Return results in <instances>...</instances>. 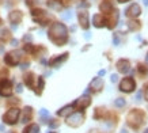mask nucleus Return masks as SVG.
Segmentation results:
<instances>
[{
	"mask_svg": "<svg viewBox=\"0 0 148 133\" xmlns=\"http://www.w3.org/2000/svg\"><path fill=\"white\" fill-rule=\"evenodd\" d=\"M49 37H50V40L53 41V42H56L57 45L64 44L67 41V29L61 23H54L53 26L50 27Z\"/></svg>",
	"mask_w": 148,
	"mask_h": 133,
	"instance_id": "nucleus-1",
	"label": "nucleus"
},
{
	"mask_svg": "<svg viewBox=\"0 0 148 133\" xmlns=\"http://www.w3.org/2000/svg\"><path fill=\"white\" fill-rule=\"evenodd\" d=\"M144 121V114L140 110H133L130 111L128 115V122L132 128H139Z\"/></svg>",
	"mask_w": 148,
	"mask_h": 133,
	"instance_id": "nucleus-2",
	"label": "nucleus"
},
{
	"mask_svg": "<svg viewBox=\"0 0 148 133\" xmlns=\"http://www.w3.org/2000/svg\"><path fill=\"white\" fill-rule=\"evenodd\" d=\"M18 117H19V110L18 109H11V110H8L4 115H3V121H4L5 124L12 125V124L16 122Z\"/></svg>",
	"mask_w": 148,
	"mask_h": 133,
	"instance_id": "nucleus-3",
	"label": "nucleus"
},
{
	"mask_svg": "<svg viewBox=\"0 0 148 133\" xmlns=\"http://www.w3.org/2000/svg\"><path fill=\"white\" fill-rule=\"evenodd\" d=\"M135 80L132 79V77H125V79L121 82V84H120V90H121L122 93H132L133 90H135Z\"/></svg>",
	"mask_w": 148,
	"mask_h": 133,
	"instance_id": "nucleus-4",
	"label": "nucleus"
},
{
	"mask_svg": "<svg viewBox=\"0 0 148 133\" xmlns=\"http://www.w3.org/2000/svg\"><path fill=\"white\" fill-rule=\"evenodd\" d=\"M12 93V86L8 80H3L0 82V95L1 97H10Z\"/></svg>",
	"mask_w": 148,
	"mask_h": 133,
	"instance_id": "nucleus-5",
	"label": "nucleus"
},
{
	"mask_svg": "<svg viewBox=\"0 0 148 133\" xmlns=\"http://www.w3.org/2000/svg\"><path fill=\"white\" fill-rule=\"evenodd\" d=\"M84 120V115L82 114V113H75V114H72L69 118H68V125H71V126H79V125L83 122Z\"/></svg>",
	"mask_w": 148,
	"mask_h": 133,
	"instance_id": "nucleus-6",
	"label": "nucleus"
},
{
	"mask_svg": "<svg viewBox=\"0 0 148 133\" xmlns=\"http://www.w3.org/2000/svg\"><path fill=\"white\" fill-rule=\"evenodd\" d=\"M140 7L139 4H132L128 7V10L125 11V15L128 16V18H136V16H139L140 15Z\"/></svg>",
	"mask_w": 148,
	"mask_h": 133,
	"instance_id": "nucleus-7",
	"label": "nucleus"
},
{
	"mask_svg": "<svg viewBox=\"0 0 148 133\" xmlns=\"http://www.w3.org/2000/svg\"><path fill=\"white\" fill-rule=\"evenodd\" d=\"M117 66H118V71L122 72V73H126L129 71V61L128 60H120L117 62Z\"/></svg>",
	"mask_w": 148,
	"mask_h": 133,
	"instance_id": "nucleus-8",
	"label": "nucleus"
},
{
	"mask_svg": "<svg viewBox=\"0 0 148 133\" xmlns=\"http://www.w3.org/2000/svg\"><path fill=\"white\" fill-rule=\"evenodd\" d=\"M79 21H80V25L83 29H87V27H88V15H87V12L79 14Z\"/></svg>",
	"mask_w": 148,
	"mask_h": 133,
	"instance_id": "nucleus-9",
	"label": "nucleus"
},
{
	"mask_svg": "<svg viewBox=\"0 0 148 133\" xmlns=\"http://www.w3.org/2000/svg\"><path fill=\"white\" fill-rule=\"evenodd\" d=\"M90 102H91V101H90V98H88V97H83V98H80V99L77 101L76 105L80 107V109H86V107L90 105Z\"/></svg>",
	"mask_w": 148,
	"mask_h": 133,
	"instance_id": "nucleus-10",
	"label": "nucleus"
},
{
	"mask_svg": "<svg viewBox=\"0 0 148 133\" xmlns=\"http://www.w3.org/2000/svg\"><path fill=\"white\" fill-rule=\"evenodd\" d=\"M103 87V82L99 77H97V79L92 80V83H91V90L94 88V91H99V90Z\"/></svg>",
	"mask_w": 148,
	"mask_h": 133,
	"instance_id": "nucleus-11",
	"label": "nucleus"
},
{
	"mask_svg": "<svg viewBox=\"0 0 148 133\" xmlns=\"http://www.w3.org/2000/svg\"><path fill=\"white\" fill-rule=\"evenodd\" d=\"M105 23H106V21H105V18H103L102 15H95L94 16V25L97 27H102V26H105Z\"/></svg>",
	"mask_w": 148,
	"mask_h": 133,
	"instance_id": "nucleus-12",
	"label": "nucleus"
},
{
	"mask_svg": "<svg viewBox=\"0 0 148 133\" xmlns=\"http://www.w3.org/2000/svg\"><path fill=\"white\" fill-rule=\"evenodd\" d=\"M23 133H40V126L36 125V124L29 125V126L23 130Z\"/></svg>",
	"mask_w": 148,
	"mask_h": 133,
	"instance_id": "nucleus-13",
	"label": "nucleus"
},
{
	"mask_svg": "<svg viewBox=\"0 0 148 133\" xmlns=\"http://www.w3.org/2000/svg\"><path fill=\"white\" fill-rule=\"evenodd\" d=\"M72 109H73V106H67V107H64V109H61V110H58L57 114L61 115V117H64V115H67V114H69V113H72Z\"/></svg>",
	"mask_w": 148,
	"mask_h": 133,
	"instance_id": "nucleus-14",
	"label": "nucleus"
},
{
	"mask_svg": "<svg viewBox=\"0 0 148 133\" xmlns=\"http://www.w3.org/2000/svg\"><path fill=\"white\" fill-rule=\"evenodd\" d=\"M30 118H32V109L26 107L25 109V115H23V118H22V122H27Z\"/></svg>",
	"mask_w": 148,
	"mask_h": 133,
	"instance_id": "nucleus-15",
	"label": "nucleus"
},
{
	"mask_svg": "<svg viewBox=\"0 0 148 133\" xmlns=\"http://www.w3.org/2000/svg\"><path fill=\"white\" fill-rule=\"evenodd\" d=\"M21 18H22V15H21V12H19V11H14L12 14H11V15H10V19H11V21H15V19H16V21H21Z\"/></svg>",
	"mask_w": 148,
	"mask_h": 133,
	"instance_id": "nucleus-16",
	"label": "nucleus"
},
{
	"mask_svg": "<svg viewBox=\"0 0 148 133\" xmlns=\"http://www.w3.org/2000/svg\"><path fill=\"white\" fill-rule=\"evenodd\" d=\"M126 101L124 99V98H118V99H116V102H114V106L116 107H124L125 106Z\"/></svg>",
	"mask_w": 148,
	"mask_h": 133,
	"instance_id": "nucleus-17",
	"label": "nucleus"
},
{
	"mask_svg": "<svg viewBox=\"0 0 148 133\" xmlns=\"http://www.w3.org/2000/svg\"><path fill=\"white\" fill-rule=\"evenodd\" d=\"M41 115H42V117H48V115H49V113H48L45 109H42V110H41Z\"/></svg>",
	"mask_w": 148,
	"mask_h": 133,
	"instance_id": "nucleus-18",
	"label": "nucleus"
},
{
	"mask_svg": "<svg viewBox=\"0 0 148 133\" xmlns=\"http://www.w3.org/2000/svg\"><path fill=\"white\" fill-rule=\"evenodd\" d=\"M50 128H57L58 126V122H54V120H53V122H50Z\"/></svg>",
	"mask_w": 148,
	"mask_h": 133,
	"instance_id": "nucleus-19",
	"label": "nucleus"
},
{
	"mask_svg": "<svg viewBox=\"0 0 148 133\" xmlns=\"http://www.w3.org/2000/svg\"><path fill=\"white\" fill-rule=\"evenodd\" d=\"M112 82L113 83H116L117 82V75H112Z\"/></svg>",
	"mask_w": 148,
	"mask_h": 133,
	"instance_id": "nucleus-20",
	"label": "nucleus"
},
{
	"mask_svg": "<svg viewBox=\"0 0 148 133\" xmlns=\"http://www.w3.org/2000/svg\"><path fill=\"white\" fill-rule=\"evenodd\" d=\"M145 99L148 101V84L145 86Z\"/></svg>",
	"mask_w": 148,
	"mask_h": 133,
	"instance_id": "nucleus-21",
	"label": "nucleus"
},
{
	"mask_svg": "<svg viewBox=\"0 0 148 133\" xmlns=\"http://www.w3.org/2000/svg\"><path fill=\"white\" fill-rule=\"evenodd\" d=\"M120 3H126V1H129V0H118Z\"/></svg>",
	"mask_w": 148,
	"mask_h": 133,
	"instance_id": "nucleus-22",
	"label": "nucleus"
},
{
	"mask_svg": "<svg viewBox=\"0 0 148 133\" xmlns=\"http://www.w3.org/2000/svg\"><path fill=\"white\" fill-rule=\"evenodd\" d=\"M121 133H128V132H126L125 129H122V130H121Z\"/></svg>",
	"mask_w": 148,
	"mask_h": 133,
	"instance_id": "nucleus-23",
	"label": "nucleus"
},
{
	"mask_svg": "<svg viewBox=\"0 0 148 133\" xmlns=\"http://www.w3.org/2000/svg\"><path fill=\"white\" fill-rule=\"evenodd\" d=\"M144 133H148V129H147V130H145V132H144Z\"/></svg>",
	"mask_w": 148,
	"mask_h": 133,
	"instance_id": "nucleus-24",
	"label": "nucleus"
},
{
	"mask_svg": "<svg viewBox=\"0 0 148 133\" xmlns=\"http://www.w3.org/2000/svg\"><path fill=\"white\" fill-rule=\"evenodd\" d=\"M147 62H148V54H147Z\"/></svg>",
	"mask_w": 148,
	"mask_h": 133,
	"instance_id": "nucleus-25",
	"label": "nucleus"
}]
</instances>
